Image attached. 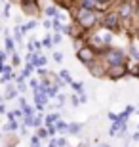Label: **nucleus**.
I'll return each mask as SVG.
<instances>
[{
    "label": "nucleus",
    "instance_id": "f257e3e1",
    "mask_svg": "<svg viewBox=\"0 0 139 147\" xmlns=\"http://www.w3.org/2000/svg\"><path fill=\"white\" fill-rule=\"evenodd\" d=\"M73 17H75V23L82 29V31H86V33H88V31H91V29L99 23V13H97V11H93V10H84V8H80V6L75 10Z\"/></svg>",
    "mask_w": 139,
    "mask_h": 147
},
{
    "label": "nucleus",
    "instance_id": "f03ea898",
    "mask_svg": "<svg viewBox=\"0 0 139 147\" xmlns=\"http://www.w3.org/2000/svg\"><path fill=\"white\" fill-rule=\"evenodd\" d=\"M99 57L107 63V67H111V65H126V63H128V54H126L124 50H120V48H107Z\"/></svg>",
    "mask_w": 139,
    "mask_h": 147
},
{
    "label": "nucleus",
    "instance_id": "7ed1b4c3",
    "mask_svg": "<svg viewBox=\"0 0 139 147\" xmlns=\"http://www.w3.org/2000/svg\"><path fill=\"white\" fill-rule=\"evenodd\" d=\"M99 25H101L105 31H109V33H118L120 31V27H122V23H120V16L116 13V10L112 11H105L103 13V17L99 19Z\"/></svg>",
    "mask_w": 139,
    "mask_h": 147
},
{
    "label": "nucleus",
    "instance_id": "20e7f679",
    "mask_svg": "<svg viewBox=\"0 0 139 147\" xmlns=\"http://www.w3.org/2000/svg\"><path fill=\"white\" fill-rule=\"evenodd\" d=\"M76 59L80 61V63H84V65H90V63H93L95 59H99V54H97L91 46L86 44L84 48H80L78 52H76Z\"/></svg>",
    "mask_w": 139,
    "mask_h": 147
},
{
    "label": "nucleus",
    "instance_id": "39448f33",
    "mask_svg": "<svg viewBox=\"0 0 139 147\" xmlns=\"http://www.w3.org/2000/svg\"><path fill=\"white\" fill-rule=\"evenodd\" d=\"M135 2H118L116 13L120 16V21H130L135 16Z\"/></svg>",
    "mask_w": 139,
    "mask_h": 147
},
{
    "label": "nucleus",
    "instance_id": "423d86ee",
    "mask_svg": "<svg viewBox=\"0 0 139 147\" xmlns=\"http://www.w3.org/2000/svg\"><path fill=\"white\" fill-rule=\"evenodd\" d=\"M88 67V71H90L91 76H95V78H107V63L99 57V59H95L93 63H90V65H86Z\"/></svg>",
    "mask_w": 139,
    "mask_h": 147
},
{
    "label": "nucleus",
    "instance_id": "0eeeda50",
    "mask_svg": "<svg viewBox=\"0 0 139 147\" xmlns=\"http://www.w3.org/2000/svg\"><path fill=\"white\" fill-rule=\"evenodd\" d=\"M130 71H128V63L126 65H111L107 69V78L109 80H122L124 76H128Z\"/></svg>",
    "mask_w": 139,
    "mask_h": 147
},
{
    "label": "nucleus",
    "instance_id": "6e6552de",
    "mask_svg": "<svg viewBox=\"0 0 139 147\" xmlns=\"http://www.w3.org/2000/svg\"><path fill=\"white\" fill-rule=\"evenodd\" d=\"M21 11L25 13V16H29L31 19H34V17L40 16V4H38V0H34V2H25V4H21Z\"/></svg>",
    "mask_w": 139,
    "mask_h": 147
},
{
    "label": "nucleus",
    "instance_id": "1a4fd4ad",
    "mask_svg": "<svg viewBox=\"0 0 139 147\" xmlns=\"http://www.w3.org/2000/svg\"><path fill=\"white\" fill-rule=\"evenodd\" d=\"M4 46H6V54H15V40L10 36V31L4 29Z\"/></svg>",
    "mask_w": 139,
    "mask_h": 147
},
{
    "label": "nucleus",
    "instance_id": "9d476101",
    "mask_svg": "<svg viewBox=\"0 0 139 147\" xmlns=\"http://www.w3.org/2000/svg\"><path fill=\"white\" fill-rule=\"evenodd\" d=\"M31 63L34 67H44L46 63H48V59H46L44 55H40V52H34V54H32V57H31Z\"/></svg>",
    "mask_w": 139,
    "mask_h": 147
},
{
    "label": "nucleus",
    "instance_id": "9b49d317",
    "mask_svg": "<svg viewBox=\"0 0 139 147\" xmlns=\"http://www.w3.org/2000/svg\"><path fill=\"white\" fill-rule=\"evenodd\" d=\"M17 88L13 86V84H6V92H4V99L6 101H10V99H13V98H17Z\"/></svg>",
    "mask_w": 139,
    "mask_h": 147
},
{
    "label": "nucleus",
    "instance_id": "f8f14e48",
    "mask_svg": "<svg viewBox=\"0 0 139 147\" xmlns=\"http://www.w3.org/2000/svg\"><path fill=\"white\" fill-rule=\"evenodd\" d=\"M80 8L97 11V0H80Z\"/></svg>",
    "mask_w": 139,
    "mask_h": 147
},
{
    "label": "nucleus",
    "instance_id": "ddd939ff",
    "mask_svg": "<svg viewBox=\"0 0 139 147\" xmlns=\"http://www.w3.org/2000/svg\"><path fill=\"white\" fill-rule=\"evenodd\" d=\"M57 120H61V115H59V113H50L48 117H44V122H46V126L55 124Z\"/></svg>",
    "mask_w": 139,
    "mask_h": 147
},
{
    "label": "nucleus",
    "instance_id": "4468645a",
    "mask_svg": "<svg viewBox=\"0 0 139 147\" xmlns=\"http://www.w3.org/2000/svg\"><path fill=\"white\" fill-rule=\"evenodd\" d=\"M13 40H15V44H19V46L23 44V31H21L19 25H15V29H13Z\"/></svg>",
    "mask_w": 139,
    "mask_h": 147
},
{
    "label": "nucleus",
    "instance_id": "2eb2a0df",
    "mask_svg": "<svg viewBox=\"0 0 139 147\" xmlns=\"http://www.w3.org/2000/svg\"><path fill=\"white\" fill-rule=\"evenodd\" d=\"M80 130H82V124H80V122H71V124H69V132H67V134L78 136V134H80Z\"/></svg>",
    "mask_w": 139,
    "mask_h": 147
},
{
    "label": "nucleus",
    "instance_id": "dca6fc26",
    "mask_svg": "<svg viewBox=\"0 0 139 147\" xmlns=\"http://www.w3.org/2000/svg\"><path fill=\"white\" fill-rule=\"evenodd\" d=\"M55 128H57V132H61V134H67V132H69V124H67L65 120H57V122H55Z\"/></svg>",
    "mask_w": 139,
    "mask_h": 147
},
{
    "label": "nucleus",
    "instance_id": "f3484780",
    "mask_svg": "<svg viewBox=\"0 0 139 147\" xmlns=\"http://www.w3.org/2000/svg\"><path fill=\"white\" fill-rule=\"evenodd\" d=\"M44 13H46L48 17H52V19H54V17L59 13V10L55 8V6H48V8H44Z\"/></svg>",
    "mask_w": 139,
    "mask_h": 147
},
{
    "label": "nucleus",
    "instance_id": "a211bd4d",
    "mask_svg": "<svg viewBox=\"0 0 139 147\" xmlns=\"http://www.w3.org/2000/svg\"><path fill=\"white\" fill-rule=\"evenodd\" d=\"M34 69H36V67L32 65L31 61H27V65H25V69H23V73H21V75L25 76V78H27V76H31V75H32V71H34Z\"/></svg>",
    "mask_w": 139,
    "mask_h": 147
},
{
    "label": "nucleus",
    "instance_id": "6ab92c4d",
    "mask_svg": "<svg viewBox=\"0 0 139 147\" xmlns=\"http://www.w3.org/2000/svg\"><path fill=\"white\" fill-rule=\"evenodd\" d=\"M71 86H73V90H75L76 94H78V96H80V94H84V82H71Z\"/></svg>",
    "mask_w": 139,
    "mask_h": 147
},
{
    "label": "nucleus",
    "instance_id": "aec40b11",
    "mask_svg": "<svg viewBox=\"0 0 139 147\" xmlns=\"http://www.w3.org/2000/svg\"><path fill=\"white\" fill-rule=\"evenodd\" d=\"M36 25H38V23L34 21V19H31V21H29V23H25V25H23V27H21L23 34L27 33V31H32V29H36Z\"/></svg>",
    "mask_w": 139,
    "mask_h": 147
},
{
    "label": "nucleus",
    "instance_id": "412c9836",
    "mask_svg": "<svg viewBox=\"0 0 139 147\" xmlns=\"http://www.w3.org/2000/svg\"><path fill=\"white\" fill-rule=\"evenodd\" d=\"M59 78H63V80L67 82V84H71V82H73V78H71L69 71H65V69H63V71H61V73H59Z\"/></svg>",
    "mask_w": 139,
    "mask_h": 147
},
{
    "label": "nucleus",
    "instance_id": "4be33fe9",
    "mask_svg": "<svg viewBox=\"0 0 139 147\" xmlns=\"http://www.w3.org/2000/svg\"><path fill=\"white\" fill-rule=\"evenodd\" d=\"M69 99H71V105H73V107H78V105H80V98H78V94H73Z\"/></svg>",
    "mask_w": 139,
    "mask_h": 147
},
{
    "label": "nucleus",
    "instance_id": "5701e85b",
    "mask_svg": "<svg viewBox=\"0 0 139 147\" xmlns=\"http://www.w3.org/2000/svg\"><path fill=\"white\" fill-rule=\"evenodd\" d=\"M36 136L40 138V140L48 138V136H50V134H48V128H42V126H40V128H38V132H36Z\"/></svg>",
    "mask_w": 139,
    "mask_h": 147
},
{
    "label": "nucleus",
    "instance_id": "b1692460",
    "mask_svg": "<svg viewBox=\"0 0 139 147\" xmlns=\"http://www.w3.org/2000/svg\"><path fill=\"white\" fill-rule=\"evenodd\" d=\"M11 78H13V71H11V73H4V75H2V78H0V82H2V84H6V82H10Z\"/></svg>",
    "mask_w": 139,
    "mask_h": 147
},
{
    "label": "nucleus",
    "instance_id": "393cba45",
    "mask_svg": "<svg viewBox=\"0 0 139 147\" xmlns=\"http://www.w3.org/2000/svg\"><path fill=\"white\" fill-rule=\"evenodd\" d=\"M23 117H34V109H32L31 105H27V107L23 109Z\"/></svg>",
    "mask_w": 139,
    "mask_h": 147
},
{
    "label": "nucleus",
    "instance_id": "a878e982",
    "mask_svg": "<svg viewBox=\"0 0 139 147\" xmlns=\"http://www.w3.org/2000/svg\"><path fill=\"white\" fill-rule=\"evenodd\" d=\"M32 126H34V128H40V126H42V115H36V117H34Z\"/></svg>",
    "mask_w": 139,
    "mask_h": 147
},
{
    "label": "nucleus",
    "instance_id": "bb28decb",
    "mask_svg": "<svg viewBox=\"0 0 139 147\" xmlns=\"http://www.w3.org/2000/svg\"><path fill=\"white\" fill-rule=\"evenodd\" d=\"M55 142H57V147H67L69 145L67 138H55Z\"/></svg>",
    "mask_w": 139,
    "mask_h": 147
},
{
    "label": "nucleus",
    "instance_id": "cd10ccee",
    "mask_svg": "<svg viewBox=\"0 0 139 147\" xmlns=\"http://www.w3.org/2000/svg\"><path fill=\"white\" fill-rule=\"evenodd\" d=\"M57 6H61L63 10H69V0H54Z\"/></svg>",
    "mask_w": 139,
    "mask_h": 147
},
{
    "label": "nucleus",
    "instance_id": "c85d7f7f",
    "mask_svg": "<svg viewBox=\"0 0 139 147\" xmlns=\"http://www.w3.org/2000/svg\"><path fill=\"white\" fill-rule=\"evenodd\" d=\"M61 40H63V33H55L54 36H52V42L54 44H59Z\"/></svg>",
    "mask_w": 139,
    "mask_h": 147
},
{
    "label": "nucleus",
    "instance_id": "c756f323",
    "mask_svg": "<svg viewBox=\"0 0 139 147\" xmlns=\"http://www.w3.org/2000/svg\"><path fill=\"white\" fill-rule=\"evenodd\" d=\"M19 63H21V57H19L17 54H13V55H11V67H17Z\"/></svg>",
    "mask_w": 139,
    "mask_h": 147
},
{
    "label": "nucleus",
    "instance_id": "7c9ffc66",
    "mask_svg": "<svg viewBox=\"0 0 139 147\" xmlns=\"http://www.w3.org/2000/svg\"><path fill=\"white\" fill-rule=\"evenodd\" d=\"M42 46L44 48H52V46H54V42H52V36H46L42 40Z\"/></svg>",
    "mask_w": 139,
    "mask_h": 147
},
{
    "label": "nucleus",
    "instance_id": "2f4dec72",
    "mask_svg": "<svg viewBox=\"0 0 139 147\" xmlns=\"http://www.w3.org/2000/svg\"><path fill=\"white\" fill-rule=\"evenodd\" d=\"M31 147H40V138H38V136L31 138Z\"/></svg>",
    "mask_w": 139,
    "mask_h": 147
},
{
    "label": "nucleus",
    "instance_id": "473e14b6",
    "mask_svg": "<svg viewBox=\"0 0 139 147\" xmlns=\"http://www.w3.org/2000/svg\"><path fill=\"white\" fill-rule=\"evenodd\" d=\"M54 61L55 63H61V61H63V54H61V52H54Z\"/></svg>",
    "mask_w": 139,
    "mask_h": 147
},
{
    "label": "nucleus",
    "instance_id": "72a5a7b5",
    "mask_svg": "<svg viewBox=\"0 0 139 147\" xmlns=\"http://www.w3.org/2000/svg\"><path fill=\"white\" fill-rule=\"evenodd\" d=\"M29 86H31V88H32V90H36V88H38V86H40V82H38V80H36V78H31V80H29Z\"/></svg>",
    "mask_w": 139,
    "mask_h": 147
},
{
    "label": "nucleus",
    "instance_id": "f704fd0d",
    "mask_svg": "<svg viewBox=\"0 0 139 147\" xmlns=\"http://www.w3.org/2000/svg\"><path fill=\"white\" fill-rule=\"evenodd\" d=\"M57 101H59V105H63L65 101H67V96H65V94H57Z\"/></svg>",
    "mask_w": 139,
    "mask_h": 147
},
{
    "label": "nucleus",
    "instance_id": "c9c22d12",
    "mask_svg": "<svg viewBox=\"0 0 139 147\" xmlns=\"http://www.w3.org/2000/svg\"><path fill=\"white\" fill-rule=\"evenodd\" d=\"M2 16H4V17H10V4H6V6H4V10H2Z\"/></svg>",
    "mask_w": 139,
    "mask_h": 147
},
{
    "label": "nucleus",
    "instance_id": "e433bc0d",
    "mask_svg": "<svg viewBox=\"0 0 139 147\" xmlns=\"http://www.w3.org/2000/svg\"><path fill=\"white\" fill-rule=\"evenodd\" d=\"M78 98H80V103H88V96L86 94H80Z\"/></svg>",
    "mask_w": 139,
    "mask_h": 147
},
{
    "label": "nucleus",
    "instance_id": "4c0bfd02",
    "mask_svg": "<svg viewBox=\"0 0 139 147\" xmlns=\"http://www.w3.org/2000/svg\"><path fill=\"white\" fill-rule=\"evenodd\" d=\"M109 119H111L112 122H118V115H114V113H109Z\"/></svg>",
    "mask_w": 139,
    "mask_h": 147
},
{
    "label": "nucleus",
    "instance_id": "58836bf2",
    "mask_svg": "<svg viewBox=\"0 0 139 147\" xmlns=\"http://www.w3.org/2000/svg\"><path fill=\"white\" fill-rule=\"evenodd\" d=\"M42 25H44L46 29H52V19H46V21H44Z\"/></svg>",
    "mask_w": 139,
    "mask_h": 147
},
{
    "label": "nucleus",
    "instance_id": "ea45409f",
    "mask_svg": "<svg viewBox=\"0 0 139 147\" xmlns=\"http://www.w3.org/2000/svg\"><path fill=\"white\" fill-rule=\"evenodd\" d=\"M132 140H134V142H139V132H135L134 136H132Z\"/></svg>",
    "mask_w": 139,
    "mask_h": 147
},
{
    "label": "nucleus",
    "instance_id": "a19ab883",
    "mask_svg": "<svg viewBox=\"0 0 139 147\" xmlns=\"http://www.w3.org/2000/svg\"><path fill=\"white\" fill-rule=\"evenodd\" d=\"M42 48V42H34V50H40Z\"/></svg>",
    "mask_w": 139,
    "mask_h": 147
},
{
    "label": "nucleus",
    "instance_id": "79ce46f5",
    "mask_svg": "<svg viewBox=\"0 0 139 147\" xmlns=\"http://www.w3.org/2000/svg\"><path fill=\"white\" fill-rule=\"evenodd\" d=\"M4 67H6V65H4V61L0 59V73H4Z\"/></svg>",
    "mask_w": 139,
    "mask_h": 147
},
{
    "label": "nucleus",
    "instance_id": "37998d69",
    "mask_svg": "<svg viewBox=\"0 0 139 147\" xmlns=\"http://www.w3.org/2000/svg\"><path fill=\"white\" fill-rule=\"evenodd\" d=\"M0 113H6V105L4 103H0Z\"/></svg>",
    "mask_w": 139,
    "mask_h": 147
},
{
    "label": "nucleus",
    "instance_id": "c03bdc74",
    "mask_svg": "<svg viewBox=\"0 0 139 147\" xmlns=\"http://www.w3.org/2000/svg\"><path fill=\"white\" fill-rule=\"evenodd\" d=\"M19 4H25V2H34V0H17Z\"/></svg>",
    "mask_w": 139,
    "mask_h": 147
},
{
    "label": "nucleus",
    "instance_id": "a18cd8bd",
    "mask_svg": "<svg viewBox=\"0 0 139 147\" xmlns=\"http://www.w3.org/2000/svg\"><path fill=\"white\" fill-rule=\"evenodd\" d=\"M134 2H135V8L139 10V0H134Z\"/></svg>",
    "mask_w": 139,
    "mask_h": 147
},
{
    "label": "nucleus",
    "instance_id": "49530a36",
    "mask_svg": "<svg viewBox=\"0 0 139 147\" xmlns=\"http://www.w3.org/2000/svg\"><path fill=\"white\" fill-rule=\"evenodd\" d=\"M137 78H139V63H137Z\"/></svg>",
    "mask_w": 139,
    "mask_h": 147
},
{
    "label": "nucleus",
    "instance_id": "de8ad7c7",
    "mask_svg": "<svg viewBox=\"0 0 139 147\" xmlns=\"http://www.w3.org/2000/svg\"><path fill=\"white\" fill-rule=\"evenodd\" d=\"M69 2H75V0H69Z\"/></svg>",
    "mask_w": 139,
    "mask_h": 147
},
{
    "label": "nucleus",
    "instance_id": "09e8293b",
    "mask_svg": "<svg viewBox=\"0 0 139 147\" xmlns=\"http://www.w3.org/2000/svg\"><path fill=\"white\" fill-rule=\"evenodd\" d=\"M0 138H2V134H0Z\"/></svg>",
    "mask_w": 139,
    "mask_h": 147
},
{
    "label": "nucleus",
    "instance_id": "8fccbe9b",
    "mask_svg": "<svg viewBox=\"0 0 139 147\" xmlns=\"http://www.w3.org/2000/svg\"><path fill=\"white\" fill-rule=\"evenodd\" d=\"M137 128H139V126H137Z\"/></svg>",
    "mask_w": 139,
    "mask_h": 147
},
{
    "label": "nucleus",
    "instance_id": "3c124183",
    "mask_svg": "<svg viewBox=\"0 0 139 147\" xmlns=\"http://www.w3.org/2000/svg\"><path fill=\"white\" fill-rule=\"evenodd\" d=\"M126 147H128V145H126Z\"/></svg>",
    "mask_w": 139,
    "mask_h": 147
}]
</instances>
